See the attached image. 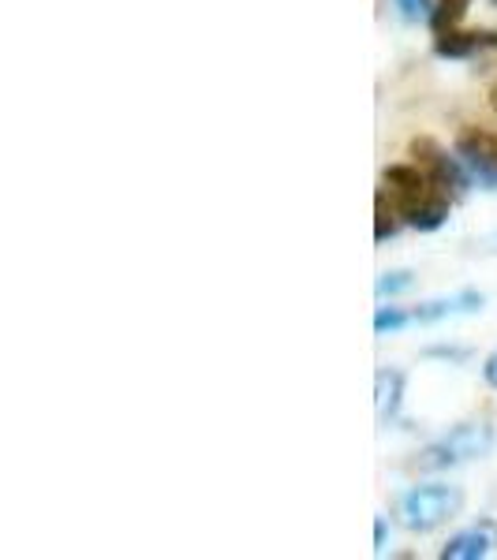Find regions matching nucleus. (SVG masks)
I'll return each instance as SVG.
<instances>
[{
  "instance_id": "1",
  "label": "nucleus",
  "mask_w": 497,
  "mask_h": 560,
  "mask_svg": "<svg viewBox=\"0 0 497 560\" xmlns=\"http://www.w3.org/2000/svg\"><path fill=\"white\" fill-rule=\"evenodd\" d=\"M385 191L401 210L404 224L419 232H438L449 221V191L419 165H390L385 168Z\"/></svg>"
},
{
  "instance_id": "3",
  "label": "nucleus",
  "mask_w": 497,
  "mask_h": 560,
  "mask_svg": "<svg viewBox=\"0 0 497 560\" xmlns=\"http://www.w3.org/2000/svg\"><path fill=\"white\" fill-rule=\"evenodd\" d=\"M494 448V427L490 422H460L446 438H438L419 453V467L427 471H446V467L472 464V459L490 456Z\"/></svg>"
},
{
  "instance_id": "10",
  "label": "nucleus",
  "mask_w": 497,
  "mask_h": 560,
  "mask_svg": "<svg viewBox=\"0 0 497 560\" xmlns=\"http://www.w3.org/2000/svg\"><path fill=\"white\" fill-rule=\"evenodd\" d=\"M396 217H401V210L390 206V191H378V198H374V240L378 243L396 236V229H401V221H396Z\"/></svg>"
},
{
  "instance_id": "12",
  "label": "nucleus",
  "mask_w": 497,
  "mask_h": 560,
  "mask_svg": "<svg viewBox=\"0 0 497 560\" xmlns=\"http://www.w3.org/2000/svg\"><path fill=\"white\" fill-rule=\"evenodd\" d=\"M408 288H415V277L408 269H393V273H382L374 284V295L378 300H393V295H404Z\"/></svg>"
},
{
  "instance_id": "5",
  "label": "nucleus",
  "mask_w": 497,
  "mask_h": 560,
  "mask_svg": "<svg viewBox=\"0 0 497 560\" xmlns=\"http://www.w3.org/2000/svg\"><path fill=\"white\" fill-rule=\"evenodd\" d=\"M456 153L467 165V173L483 179L486 187H497V135L483 128H464L456 139Z\"/></svg>"
},
{
  "instance_id": "8",
  "label": "nucleus",
  "mask_w": 497,
  "mask_h": 560,
  "mask_svg": "<svg viewBox=\"0 0 497 560\" xmlns=\"http://www.w3.org/2000/svg\"><path fill=\"white\" fill-rule=\"evenodd\" d=\"M483 292H456V295H446V300H434V303H423L412 311V322H446V318H460V314H478L483 311Z\"/></svg>"
},
{
  "instance_id": "6",
  "label": "nucleus",
  "mask_w": 497,
  "mask_h": 560,
  "mask_svg": "<svg viewBox=\"0 0 497 560\" xmlns=\"http://www.w3.org/2000/svg\"><path fill=\"white\" fill-rule=\"evenodd\" d=\"M494 546H497V530L490 523H478V527H467L449 538L438 557L441 560H483L494 553Z\"/></svg>"
},
{
  "instance_id": "17",
  "label": "nucleus",
  "mask_w": 497,
  "mask_h": 560,
  "mask_svg": "<svg viewBox=\"0 0 497 560\" xmlns=\"http://www.w3.org/2000/svg\"><path fill=\"white\" fill-rule=\"evenodd\" d=\"M490 105H494V113H497V86L490 90Z\"/></svg>"
},
{
  "instance_id": "4",
  "label": "nucleus",
  "mask_w": 497,
  "mask_h": 560,
  "mask_svg": "<svg viewBox=\"0 0 497 560\" xmlns=\"http://www.w3.org/2000/svg\"><path fill=\"white\" fill-rule=\"evenodd\" d=\"M412 158H415V165H419L427 176L438 179L449 195H460L467 184H472V173H467V165L460 161V153H456V158H449V153L441 150L434 139H415L412 142Z\"/></svg>"
},
{
  "instance_id": "2",
  "label": "nucleus",
  "mask_w": 497,
  "mask_h": 560,
  "mask_svg": "<svg viewBox=\"0 0 497 560\" xmlns=\"http://www.w3.org/2000/svg\"><path fill=\"white\" fill-rule=\"evenodd\" d=\"M460 509H464V493H460V486H441V482L412 486V490L396 501V516H401L404 527L415 530V535H430V530H438L441 523L456 520Z\"/></svg>"
},
{
  "instance_id": "11",
  "label": "nucleus",
  "mask_w": 497,
  "mask_h": 560,
  "mask_svg": "<svg viewBox=\"0 0 497 560\" xmlns=\"http://www.w3.org/2000/svg\"><path fill=\"white\" fill-rule=\"evenodd\" d=\"M467 8H472V0H438V8H434V15H430V26L434 31L460 26V20L467 15Z\"/></svg>"
},
{
  "instance_id": "15",
  "label": "nucleus",
  "mask_w": 497,
  "mask_h": 560,
  "mask_svg": "<svg viewBox=\"0 0 497 560\" xmlns=\"http://www.w3.org/2000/svg\"><path fill=\"white\" fill-rule=\"evenodd\" d=\"M483 377H486V385L497 388V351H494V355H486V363H483Z\"/></svg>"
},
{
  "instance_id": "14",
  "label": "nucleus",
  "mask_w": 497,
  "mask_h": 560,
  "mask_svg": "<svg viewBox=\"0 0 497 560\" xmlns=\"http://www.w3.org/2000/svg\"><path fill=\"white\" fill-rule=\"evenodd\" d=\"M396 4V12L404 15L408 23H430V15H434V0H393Z\"/></svg>"
},
{
  "instance_id": "18",
  "label": "nucleus",
  "mask_w": 497,
  "mask_h": 560,
  "mask_svg": "<svg viewBox=\"0 0 497 560\" xmlns=\"http://www.w3.org/2000/svg\"><path fill=\"white\" fill-rule=\"evenodd\" d=\"M494 4H497V0H494Z\"/></svg>"
},
{
  "instance_id": "9",
  "label": "nucleus",
  "mask_w": 497,
  "mask_h": 560,
  "mask_svg": "<svg viewBox=\"0 0 497 560\" xmlns=\"http://www.w3.org/2000/svg\"><path fill=\"white\" fill-rule=\"evenodd\" d=\"M401 393H404V374H401V370H378V374H374L378 422L396 419V411H401Z\"/></svg>"
},
{
  "instance_id": "13",
  "label": "nucleus",
  "mask_w": 497,
  "mask_h": 560,
  "mask_svg": "<svg viewBox=\"0 0 497 560\" xmlns=\"http://www.w3.org/2000/svg\"><path fill=\"white\" fill-rule=\"evenodd\" d=\"M404 325H412V311H401V306H378V314H374L378 337H385V332H401Z\"/></svg>"
},
{
  "instance_id": "16",
  "label": "nucleus",
  "mask_w": 497,
  "mask_h": 560,
  "mask_svg": "<svg viewBox=\"0 0 497 560\" xmlns=\"http://www.w3.org/2000/svg\"><path fill=\"white\" fill-rule=\"evenodd\" d=\"M374 553H385V516L374 520Z\"/></svg>"
},
{
  "instance_id": "7",
  "label": "nucleus",
  "mask_w": 497,
  "mask_h": 560,
  "mask_svg": "<svg viewBox=\"0 0 497 560\" xmlns=\"http://www.w3.org/2000/svg\"><path fill=\"white\" fill-rule=\"evenodd\" d=\"M434 49L438 57H449V60H464L472 52L486 49V45H497V34L494 31H460V26H446V31H434Z\"/></svg>"
}]
</instances>
